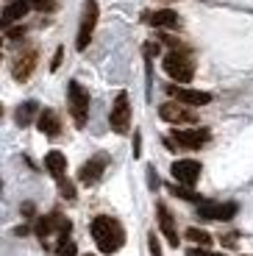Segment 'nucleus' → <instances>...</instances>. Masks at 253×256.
I'll list each match as a JSON object with an SVG mask.
<instances>
[{"mask_svg":"<svg viewBox=\"0 0 253 256\" xmlns=\"http://www.w3.org/2000/svg\"><path fill=\"white\" fill-rule=\"evenodd\" d=\"M190 256H226V254H214V250H206V248H192Z\"/></svg>","mask_w":253,"mask_h":256,"instance_id":"nucleus-24","label":"nucleus"},{"mask_svg":"<svg viewBox=\"0 0 253 256\" xmlns=\"http://www.w3.org/2000/svg\"><path fill=\"white\" fill-rule=\"evenodd\" d=\"M200 218L206 220H231L236 214V204H214V200H203L198 206Z\"/></svg>","mask_w":253,"mask_h":256,"instance_id":"nucleus-12","label":"nucleus"},{"mask_svg":"<svg viewBox=\"0 0 253 256\" xmlns=\"http://www.w3.org/2000/svg\"><path fill=\"white\" fill-rule=\"evenodd\" d=\"M106 167H108V156L106 154L92 156V159H89L81 170H78V181H81V184H86V186L98 184V181H100V176L106 173Z\"/></svg>","mask_w":253,"mask_h":256,"instance_id":"nucleus-10","label":"nucleus"},{"mask_svg":"<svg viewBox=\"0 0 253 256\" xmlns=\"http://www.w3.org/2000/svg\"><path fill=\"white\" fill-rule=\"evenodd\" d=\"M34 8L31 0H12L6 8H3V28H8L12 22H17V20H22L28 12Z\"/></svg>","mask_w":253,"mask_h":256,"instance_id":"nucleus-15","label":"nucleus"},{"mask_svg":"<svg viewBox=\"0 0 253 256\" xmlns=\"http://www.w3.org/2000/svg\"><path fill=\"white\" fill-rule=\"evenodd\" d=\"M58 192H62L67 200H76V186H72V181L67 178H58Z\"/></svg>","mask_w":253,"mask_h":256,"instance_id":"nucleus-22","label":"nucleus"},{"mask_svg":"<svg viewBox=\"0 0 253 256\" xmlns=\"http://www.w3.org/2000/svg\"><path fill=\"white\" fill-rule=\"evenodd\" d=\"M34 117H39V106H36L34 100H26V103H22V106L17 109L14 120H17V126L26 128V126H31V122H34Z\"/></svg>","mask_w":253,"mask_h":256,"instance_id":"nucleus-18","label":"nucleus"},{"mask_svg":"<svg viewBox=\"0 0 253 256\" xmlns=\"http://www.w3.org/2000/svg\"><path fill=\"white\" fill-rule=\"evenodd\" d=\"M158 117L167 122H172V126H181V122H195V114H192L190 109H184V103L178 100H167L158 106Z\"/></svg>","mask_w":253,"mask_h":256,"instance_id":"nucleus-11","label":"nucleus"},{"mask_svg":"<svg viewBox=\"0 0 253 256\" xmlns=\"http://www.w3.org/2000/svg\"><path fill=\"white\" fill-rule=\"evenodd\" d=\"M98 17H100V6L98 0H86L81 12V26H78V36H76V48L78 50H86L89 42H92V34L98 28Z\"/></svg>","mask_w":253,"mask_h":256,"instance_id":"nucleus-3","label":"nucleus"},{"mask_svg":"<svg viewBox=\"0 0 253 256\" xmlns=\"http://www.w3.org/2000/svg\"><path fill=\"white\" fill-rule=\"evenodd\" d=\"M108 126H112L114 134H128L131 128V100H128V92H117L112 103V112H108Z\"/></svg>","mask_w":253,"mask_h":256,"instance_id":"nucleus-5","label":"nucleus"},{"mask_svg":"<svg viewBox=\"0 0 253 256\" xmlns=\"http://www.w3.org/2000/svg\"><path fill=\"white\" fill-rule=\"evenodd\" d=\"M148 245H150V256H162V245H158L156 234H150V237H148Z\"/></svg>","mask_w":253,"mask_h":256,"instance_id":"nucleus-23","label":"nucleus"},{"mask_svg":"<svg viewBox=\"0 0 253 256\" xmlns=\"http://www.w3.org/2000/svg\"><path fill=\"white\" fill-rule=\"evenodd\" d=\"M212 140V134L206 128H192V131H172L170 140H167V148H190V150H200L206 142Z\"/></svg>","mask_w":253,"mask_h":256,"instance_id":"nucleus-6","label":"nucleus"},{"mask_svg":"<svg viewBox=\"0 0 253 256\" xmlns=\"http://www.w3.org/2000/svg\"><path fill=\"white\" fill-rule=\"evenodd\" d=\"M8 3H12V0H8Z\"/></svg>","mask_w":253,"mask_h":256,"instance_id":"nucleus-29","label":"nucleus"},{"mask_svg":"<svg viewBox=\"0 0 253 256\" xmlns=\"http://www.w3.org/2000/svg\"><path fill=\"white\" fill-rule=\"evenodd\" d=\"M162 67H164V72L178 84H190L192 78H195V64H192V58L186 56V53H181V50L167 53L164 62H162Z\"/></svg>","mask_w":253,"mask_h":256,"instance_id":"nucleus-2","label":"nucleus"},{"mask_svg":"<svg viewBox=\"0 0 253 256\" xmlns=\"http://www.w3.org/2000/svg\"><path fill=\"white\" fill-rule=\"evenodd\" d=\"M170 192L176 195V198H184V200H192V204H203V198H198L192 190H186V186H178V184H172L170 186Z\"/></svg>","mask_w":253,"mask_h":256,"instance_id":"nucleus-20","label":"nucleus"},{"mask_svg":"<svg viewBox=\"0 0 253 256\" xmlns=\"http://www.w3.org/2000/svg\"><path fill=\"white\" fill-rule=\"evenodd\" d=\"M150 26H156V28H178L181 26V17H178V12H172V8H158V12L150 14Z\"/></svg>","mask_w":253,"mask_h":256,"instance_id":"nucleus-17","label":"nucleus"},{"mask_svg":"<svg viewBox=\"0 0 253 256\" xmlns=\"http://www.w3.org/2000/svg\"><path fill=\"white\" fill-rule=\"evenodd\" d=\"M36 126H39V131H42L44 136H58V134H62V120H58V114L53 109H42V112H39Z\"/></svg>","mask_w":253,"mask_h":256,"instance_id":"nucleus-14","label":"nucleus"},{"mask_svg":"<svg viewBox=\"0 0 253 256\" xmlns=\"http://www.w3.org/2000/svg\"><path fill=\"white\" fill-rule=\"evenodd\" d=\"M92 231V240L100 248V254H117V250L126 245V228L117 218H108V214H98L89 226Z\"/></svg>","mask_w":253,"mask_h":256,"instance_id":"nucleus-1","label":"nucleus"},{"mask_svg":"<svg viewBox=\"0 0 253 256\" xmlns=\"http://www.w3.org/2000/svg\"><path fill=\"white\" fill-rule=\"evenodd\" d=\"M8 39H20V36H26V28L20 26V28H8V34H6Z\"/></svg>","mask_w":253,"mask_h":256,"instance_id":"nucleus-26","label":"nucleus"},{"mask_svg":"<svg viewBox=\"0 0 253 256\" xmlns=\"http://www.w3.org/2000/svg\"><path fill=\"white\" fill-rule=\"evenodd\" d=\"M167 92H170L172 98H176L178 103H184V106H206V103H212V95L203 90H190V86H178V84H170L167 86Z\"/></svg>","mask_w":253,"mask_h":256,"instance_id":"nucleus-8","label":"nucleus"},{"mask_svg":"<svg viewBox=\"0 0 253 256\" xmlns=\"http://www.w3.org/2000/svg\"><path fill=\"white\" fill-rule=\"evenodd\" d=\"M62 56H64V48H58L56 56H53V62H50V70H53V72L58 70V64H62Z\"/></svg>","mask_w":253,"mask_h":256,"instance_id":"nucleus-25","label":"nucleus"},{"mask_svg":"<svg viewBox=\"0 0 253 256\" xmlns=\"http://www.w3.org/2000/svg\"><path fill=\"white\" fill-rule=\"evenodd\" d=\"M67 100H70L72 122L78 128H84L86 126V117H89V92L78 81H70V86H67Z\"/></svg>","mask_w":253,"mask_h":256,"instance_id":"nucleus-4","label":"nucleus"},{"mask_svg":"<svg viewBox=\"0 0 253 256\" xmlns=\"http://www.w3.org/2000/svg\"><path fill=\"white\" fill-rule=\"evenodd\" d=\"M44 167H48V173L56 181L64 178V173H67V156L62 150H50V154H44Z\"/></svg>","mask_w":253,"mask_h":256,"instance_id":"nucleus-16","label":"nucleus"},{"mask_svg":"<svg viewBox=\"0 0 253 256\" xmlns=\"http://www.w3.org/2000/svg\"><path fill=\"white\" fill-rule=\"evenodd\" d=\"M170 173H172V178H176L178 184L192 186L198 178H200V162H195V159H178V162H172Z\"/></svg>","mask_w":253,"mask_h":256,"instance_id":"nucleus-9","label":"nucleus"},{"mask_svg":"<svg viewBox=\"0 0 253 256\" xmlns=\"http://www.w3.org/2000/svg\"><path fill=\"white\" fill-rule=\"evenodd\" d=\"M76 254H78V248H76V242H72L70 237H58L56 256H76Z\"/></svg>","mask_w":253,"mask_h":256,"instance_id":"nucleus-19","label":"nucleus"},{"mask_svg":"<svg viewBox=\"0 0 253 256\" xmlns=\"http://www.w3.org/2000/svg\"><path fill=\"white\" fill-rule=\"evenodd\" d=\"M148 178H150V190H158V176L153 170H148Z\"/></svg>","mask_w":253,"mask_h":256,"instance_id":"nucleus-27","label":"nucleus"},{"mask_svg":"<svg viewBox=\"0 0 253 256\" xmlns=\"http://www.w3.org/2000/svg\"><path fill=\"white\" fill-rule=\"evenodd\" d=\"M36 62H39V53H36V48H28V50H20L17 56H14V62H12V76L17 78L20 84H26L28 78L34 76V67H36Z\"/></svg>","mask_w":253,"mask_h":256,"instance_id":"nucleus-7","label":"nucleus"},{"mask_svg":"<svg viewBox=\"0 0 253 256\" xmlns=\"http://www.w3.org/2000/svg\"><path fill=\"white\" fill-rule=\"evenodd\" d=\"M156 214H158V228H162V234L167 237V242L176 245V248H178L176 220H172V214H170V209H167V204H158V206H156Z\"/></svg>","mask_w":253,"mask_h":256,"instance_id":"nucleus-13","label":"nucleus"},{"mask_svg":"<svg viewBox=\"0 0 253 256\" xmlns=\"http://www.w3.org/2000/svg\"><path fill=\"white\" fill-rule=\"evenodd\" d=\"M186 240L195 242V245H212V237L203 228H190V231H186Z\"/></svg>","mask_w":253,"mask_h":256,"instance_id":"nucleus-21","label":"nucleus"},{"mask_svg":"<svg viewBox=\"0 0 253 256\" xmlns=\"http://www.w3.org/2000/svg\"><path fill=\"white\" fill-rule=\"evenodd\" d=\"M86 256H95V254H86Z\"/></svg>","mask_w":253,"mask_h":256,"instance_id":"nucleus-28","label":"nucleus"}]
</instances>
